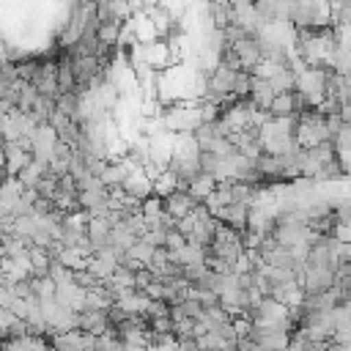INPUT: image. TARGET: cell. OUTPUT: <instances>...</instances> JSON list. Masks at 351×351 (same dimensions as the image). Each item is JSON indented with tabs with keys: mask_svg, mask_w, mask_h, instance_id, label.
Returning a JSON list of instances; mask_svg holds the SVG:
<instances>
[{
	"mask_svg": "<svg viewBox=\"0 0 351 351\" xmlns=\"http://www.w3.org/2000/svg\"><path fill=\"white\" fill-rule=\"evenodd\" d=\"M337 274L332 266H304L299 271V285L304 291V296H318V293H326L332 285H335Z\"/></svg>",
	"mask_w": 351,
	"mask_h": 351,
	"instance_id": "cell-1",
	"label": "cell"
},
{
	"mask_svg": "<svg viewBox=\"0 0 351 351\" xmlns=\"http://www.w3.org/2000/svg\"><path fill=\"white\" fill-rule=\"evenodd\" d=\"M233 52H236V58H239V63H241L244 71H252V66L266 58L261 41H258V36H244L241 41L233 44Z\"/></svg>",
	"mask_w": 351,
	"mask_h": 351,
	"instance_id": "cell-2",
	"label": "cell"
},
{
	"mask_svg": "<svg viewBox=\"0 0 351 351\" xmlns=\"http://www.w3.org/2000/svg\"><path fill=\"white\" fill-rule=\"evenodd\" d=\"M162 206H165V211L178 222V219H184L186 214H192V208L197 206V200H195L186 189H176V192H170V195L162 197Z\"/></svg>",
	"mask_w": 351,
	"mask_h": 351,
	"instance_id": "cell-3",
	"label": "cell"
},
{
	"mask_svg": "<svg viewBox=\"0 0 351 351\" xmlns=\"http://www.w3.org/2000/svg\"><path fill=\"white\" fill-rule=\"evenodd\" d=\"M121 186H123L132 197H137L140 203H143L145 197H151V195H154V178H151L143 167H134V170L126 176V181H123Z\"/></svg>",
	"mask_w": 351,
	"mask_h": 351,
	"instance_id": "cell-4",
	"label": "cell"
},
{
	"mask_svg": "<svg viewBox=\"0 0 351 351\" xmlns=\"http://www.w3.org/2000/svg\"><path fill=\"white\" fill-rule=\"evenodd\" d=\"M77 329L88 332V335H104L110 329V315L107 310H80L77 313Z\"/></svg>",
	"mask_w": 351,
	"mask_h": 351,
	"instance_id": "cell-5",
	"label": "cell"
},
{
	"mask_svg": "<svg viewBox=\"0 0 351 351\" xmlns=\"http://www.w3.org/2000/svg\"><path fill=\"white\" fill-rule=\"evenodd\" d=\"M217 219H219L222 225H228V228L244 233V230H247V219H250V206H247V203H230V206H225V208L217 211Z\"/></svg>",
	"mask_w": 351,
	"mask_h": 351,
	"instance_id": "cell-6",
	"label": "cell"
},
{
	"mask_svg": "<svg viewBox=\"0 0 351 351\" xmlns=\"http://www.w3.org/2000/svg\"><path fill=\"white\" fill-rule=\"evenodd\" d=\"M5 162H8V176H19L33 162V154L27 148H22L16 140H8L5 143Z\"/></svg>",
	"mask_w": 351,
	"mask_h": 351,
	"instance_id": "cell-7",
	"label": "cell"
},
{
	"mask_svg": "<svg viewBox=\"0 0 351 351\" xmlns=\"http://www.w3.org/2000/svg\"><path fill=\"white\" fill-rule=\"evenodd\" d=\"M274 88H271V82L269 80H261V77H252V85H250V93H247V99L258 107V110H269L271 107V101H274Z\"/></svg>",
	"mask_w": 351,
	"mask_h": 351,
	"instance_id": "cell-8",
	"label": "cell"
},
{
	"mask_svg": "<svg viewBox=\"0 0 351 351\" xmlns=\"http://www.w3.org/2000/svg\"><path fill=\"white\" fill-rule=\"evenodd\" d=\"M217 184H219V181H217L211 173H206V170H203V173H200L195 181H189L186 192H189V195H192L197 203H203V200H206V197H208V195L217 189Z\"/></svg>",
	"mask_w": 351,
	"mask_h": 351,
	"instance_id": "cell-9",
	"label": "cell"
},
{
	"mask_svg": "<svg viewBox=\"0 0 351 351\" xmlns=\"http://www.w3.org/2000/svg\"><path fill=\"white\" fill-rule=\"evenodd\" d=\"M337 225H340V219H337V211H335V208L326 211V214H321V217L307 219V228H310L315 236H335Z\"/></svg>",
	"mask_w": 351,
	"mask_h": 351,
	"instance_id": "cell-10",
	"label": "cell"
},
{
	"mask_svg": "<svg viewBox=\"0 0 351 351\" xmlns=\"http://www.w3.org/2000/svg\"><path fill=\"white\" fill-rule=\"evenodd\" d=\"M176 189H184V186H181L178 176H176L170 167H165V170H159V173L154 176V195L165 197V195H170V192H176Z\"/></svg>",
	"mask_w": 351,
	"mask_h": 351,
	"instance_id": "cell-11",
	"label": "cell"
},
{
	"mask_svg": "<svg viewBox=\"0 0 351 351\" xmlns=\"http://www.w3.org/2000/svg\"><path fill=\"white\" fill-rule=\"evenodd\" d=\"M296 69L293 66H280L277 71H274V77L269 80L271 82V88H274V93H285V90H296Z\"/></svg>",
	"mask_w": 351,
	"mask_h": 351,
	"instance_id": "cell-12",
	"label": "cell"
},
{
	"mask_svg": "<svg viewBox=\"0 0 351 351\" xmlns=\"http://www.w3.org/2000/svg\"><path fill=\"white\" fill-rule=\"evenodd\" d=\"M121 27H123V22H101L99 25V41L101 44H110V47H118Z\"/></svg>",
	"mask_w": 351,
	"mask_h": 351,
	"instance_id": "cell-13",
	"label": "cell"
},
{
	"mask_svg": "<svg viewBox=\"0 0 351 351\" xmlns=\"http://www.w3.org/2000/svg\"><path fill=\"white\" fill-rule=\"evenodd\" d=\"M335 239H337V241H343V244H351V225L340 222V225H337V230H335Z\"/></svg>",
	"mask_w": 351,
	"mask_h": 351,
	"instance_id": "cell-14",
	"label": "cell"
},
{
	"mask_svg": "<svg viewBox=\"0 0 351 351\" xmlns=\"http://www.w3.org/2000/svg\"><path fill=\"white\" fill-rule=\"evenodd\" d=\"M8 176V162H5V140L0 137V181Z\"/></svg>",
	"mask_w": 351,
	"mask_h": 351,
	"instance_id": "cell-15",
	"label": "cell"
},
{
	"mask_svg": "<svg viewBox=\"0 0 351 351\" xmlns=\"http://www.w3.org/2000/svg\"><path fill=\"white\" fill-rule=\"evenodd\" d=\"M324 351H346V346H340V343H335V340H332V343H326V348H324Z\"/></svg>",
	"mask_w": 351,
	"mask_h": 351,
	"instance_id": "cell-16",
	"label": "cell"
}]
</instances>
